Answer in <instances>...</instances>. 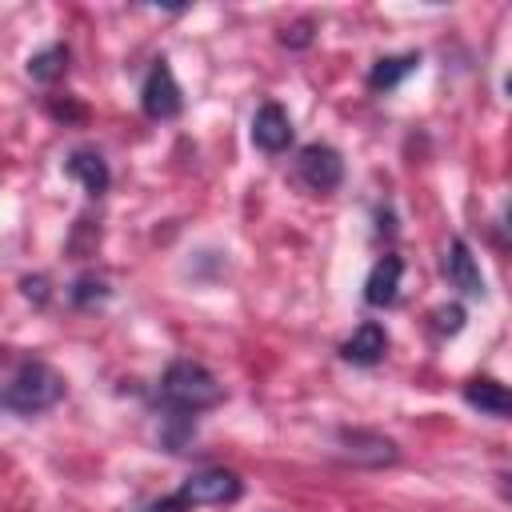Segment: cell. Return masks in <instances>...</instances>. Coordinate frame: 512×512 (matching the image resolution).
<instances>
[{
    "mask_svg": "<svg viewBox=\"0 0 512 512\" xmlns=\"http://www.w3.org/2000/svg\"><path fill=\"white\" fill-rule=\"evenodd\" d=\"M444 276H448V284H452V288H460L464 296H484L480 264H476L472 248H468L460 236H456V240L448 244V252H444Z\"/></svg>",
    "mask_w": 512,
    "mask_h": 512,
    "instance_id": "obj_7",
    "label": "cell"
},
{
    "mask_svg": "<svg viewBox=\"0 0 512 512\" xmlns=\"http://www.w3.org/2000/svg\"><path fill=\"white\" fill-rule=\"evenodd\" d=\"M464 400L472 408H480L484 416H496V420H504L512 412V396H508V388L500 380H472L464 388Z\"/></svg>",
    "mask_w": 512,
    "mask_h": 512,
    "instance_id": "obj_12",
    "label": "cell"
},
{
    "mask_svg": "<svg viewBox=\"0 0 512 512\" xmlns=\"http://www.w3.org/2000/svg\"><path fill=\"white\" fill-rule=\"evenodd\" d=\"M240 492H244V484L228 468H204V472H192L180 484V500L188 508H200V504H232Z\"/></svg>",
    "mask_w": 512,
    "mask_h": 512,
    "instance_id": "obj_3",
    "label": "cell"
},
{
    "mask_svg": "<svg viewBox=\"0 0 512 512\" xmlns=\"http://www.w3.org/2000/svg\"><path fill=\"white\" fill-rule=\"evenodd\" d=\"M296 168H300V180L312 192H332L344 180V160H340V152L332 144H308V148H300Z\"/></svg>",
    "mask_w": 512,
    "mask_h": 512,
    "instance_id": "obj_5",
    "label": "cell"
},
{
    "mask_svg": "<svg viewBox=\"0 0 512 512\" xmlns=\"http://www.w3.org/2000/svg\"><path fill=\"white\" fill-rule=\"evenodd\" d=\"M340 448L352 464H392L396 460V444L380 432H364V428H352V432H340Z\"/></svg>",
    "mask_w": 512,
    "mask_h": 512,
    "instance_id": "obj_8",
    "label": "cell"
},
{
    "mask_svg": "<svg viewBox=\"0 0 512 512\" xmlns=\"http://www.w3.org/2000/svg\"><path fill=\"white\" fill-rule=\"evenodd\" d=\"M252 144L260 152H284L292 144V120L280 104H260L252 116Z\"/></svg>",
    "mask_w": 512,
    "mask_h": 512,
    "instance_id": "obj_6",
    "label": "cell"
},
{
    "mask_svg": "<svg viewBox=\"0 0 512 512\" xmlns=\"http://www.w3.org/2000/svg\"><path fill=\"white\" fill-rule=\"evenodd\" d=\"M400 276H404V260L392 256V252H384V256L372 264L368 280H364V300H368L372 308H388V304L396 300V292H400Z\"/></svg>",
    "mask_w": 512,
    "mask_h": 512,
    "instance_id": "obj_9",
    "label": "cell"
},
{
    "mask_svg": "<svg viewBox=\"0 0 512 512\" xmlns=\"http://www.w3.org/2000/svg\"><path fill=\"white\" fill-rule=\"evenodd\" d=\"M344 360H352V364H376L384 352H388V332L376 324V320H364L348 340H344Z\"/></svg>",
    "mask_w": 512,
    "mask_h": 512,
    "instance_id": "obj_11",
    "label": "cell"
},
{
    "mask_svg": "<svg viewBox=\"0 0 512 512\" xmlns=\"http://www.w3.org/2000/svg\"><path fill=\"white\" fill-rule=\"evenodd\" d=\"M280 40H284L288 48H304V44L312 40V24H308V20H300V24L284 28V32H280Z\"/></svg>",
    "mask_w": 512,
    "mask_h": 512,
    "instance_id": "obj_16",
    "label": "cell"
},
{
    "mask_svg": "<svg viewBox=\"0 0 512 512\" xmlns=\"http://www.w3.org/2000/svg\"><path fill=\"white\" fill-rule=\"evenodd\" d=\"M64 68H68V48H64V44H48V48H40V52L28 60V76H32L36 84L60 80Z\"/></svg>",
    "mask_w": 512,
    "mask_h": 512,
    "instance_id": "obj_14",
    "label": "cell"
},
{
    "mask_svg": "<svg viewBox=\"0 0 512 512\" xmlns=\"http://www.w3.org/2000/svg\"><path fill=\"white\" fill-rule=\"evenodd\" d=\"M140 108H144V116H152V120H172V116H180V108H184L180 84H176V76H172V68H168L164 60L152 64V72H148V80H144V88H140Z\"/></svg>",
    "mask_w": 512,
    "mask_h": 512,
    "instance_id": "obj_4",
    "label": "cell"
},
{
    "mask_svg": "<svg viewBox=\"0 0 512 512\" xmlns=\"http://www.w3.org/2000/svg\"><path fill=\"white\" fill-rule=\"evenodd\" d=\"M20 288H24V296H28V300H36V304H44V300H48V280H44V276H24V280H20Z\"/></svg>",
    "mask_w": 512,
    "mask_h": 512,
    "instance_id": "obj_18",
    "label": "cell"
},
{
    "mask_svg": "<svg viewBox=\"0 0 512 512\" xmlns=\"http://www.w3.org/2000/svg\"><path fill=\"white\" fill-rule=\"evenodd\" d=\"M160 392L176 412H204V408H216L224 400L220 380L196 360H172L164 380H160Z\"/></svg>",
    "mask_w": 512,
    "mask_h": 512,
    "instance_id": "obj_2",
    "label": "cell"
},
{
    "mask_svg": "<svg viewBox=\"0 0 512 512\" xmlns=\"http://www.w3.org/2000/svg\"><path fill=\"white\" fill-rule=\"evenodd\" d=\"M140 512H188V504L180 500V492H172V496H164V500H152V504H144Z\"/></svg>",
    "mask_w": 512,
    "mask_h": 512,
    "instance_id": "obj_19",
    "label": "cell"
},
{
    "mask_svg": "<svg viewBox=\"0 0 512 512\" xmlns=\"http://www.w3.org/2000/svg\"><path fill=\"white\" fill-rule=\"evenodd\" d=\"M64 400V376L40 360H28L20 364V372L8 380V388L0 392V404L20 412V416H36V412H48Z\"/></svg>",
    "mask_w": 512,
    "mask_h": 512,
    "instance_id": "obj_1",
    "label": "cell"
},
{
    "mask_svg": "<svg viewBox=\"0 0 512 512\" xmlns=\"http://www.w3.org/2000/svg\"><path fill=\"white\" fill-rule=\"evenodd\" d=\"M64 172L88 192V196H104L108 192V184H112V172H108V164H104V156L100 152H92V148H76L68 160H64Z\"/></svg>",
    "mask_w": 512,
    "mask_h": 512,
    "instance_id": "obj_10",
    "label": "cell"
},
{
    "mask_svg": "<svg viewBox=\"0 0 512 512\" xmlns=\"http://www.w3.org/2000/svg\"><path fill=\"white\" fill-rule=\"evenodd\" d=\"M460 324H464V308H460V304L436 312V328H440V332H460Z\"/></svg>",
    "mask_w": 512,
    "mask_h": 512,
    "instance_id": "obj_17",
    "label": "cell"
},
{
    "mask_svg": "<svg viewBox=\"0 0 512 512\" xmlns=\"http://www.w3.org/2000/svg\"><path fill=\"white\" fill-rule=\"evenodd\" d=\"M72 304L76 308H92V304H104L108 300V284L100 276H76V284L68 288Z\"/></svg>",
    "mask_w": 512,
    "mask_h": 512,
    "instance_id": "obj_15",
    "label": "cell"
},
{
    "mask_svg": "<svg viewBox=\"0 0 512 512\" xmlns=\"http://www.w3.org/2000/svg\"><path fill=\"white\" fill-rule=\"evenodd\" d=\"M416 64H420V56H416V52L384 56V60H376V64H372V72H368V88H372V92H388V88H396L408 72H416Z\"/></svg>",
    "mask_w": 512,
    "mask_h": 512,
    "instance_id": "obj_13",
    "label": "cell"
}]
</instances>
